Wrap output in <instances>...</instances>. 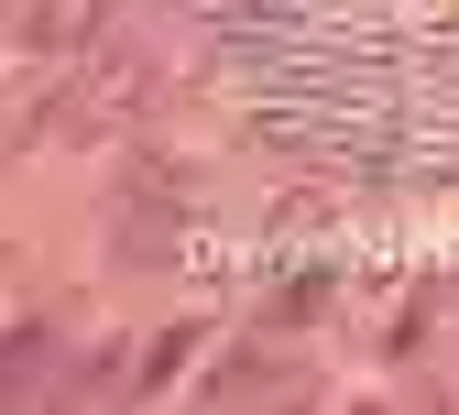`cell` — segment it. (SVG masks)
I'll list each match as a JSON object with an SVG mask.
<instances>
[{"instance_id":"obj_1","label":"cell","mask_w":459,"mask_h":415,"mask_svg":"<svg viewBox=\"0 0 459 415\" xmlns=\"http://www.w3.org/2000/svg\"><path fill=\"white\" fill-rule=\"evenodd\" d=\"M109 0H22V55H88Z\"/></svg>"},{"instance_id":"obj_2","label":"cell","mask_w":459,"mask_h":415,"mask_svg":"<svg viewBox=\"0 0 459 415\" xmlns=\"http://www.w3.org/2000/svg\"><path fill=\"white\" fill-rule=\"evenodd\" d=\"M284 383H296V372H284L273 350H263V361H230V372H219L208 393H219V404H252V393H284Z\"/></svg>"},{"instance_id":"obj_3","label":"cell","mask_w":459,"mask_h":415,"mask_svg":"<svg viewBox=\"0 0 459 415\" xmlns=\"http://www.w3.org/2000/svg\"><path fill=\"white\" fill-rule=\"evenodd\" d=\"M186 350H197V328H164V339L143 350V383H176V361H186Z\"/></svg>"}]
</instances>
